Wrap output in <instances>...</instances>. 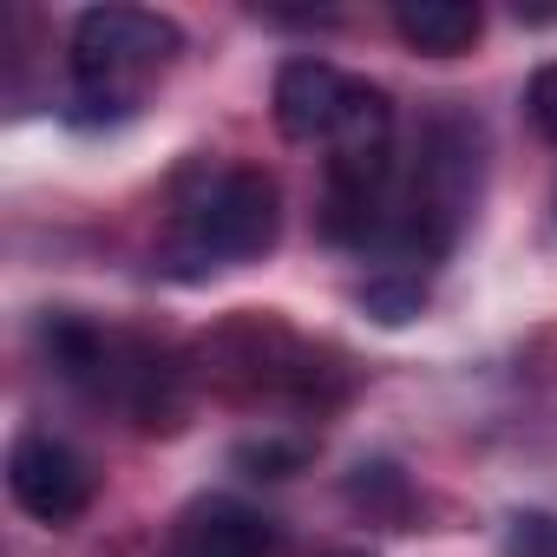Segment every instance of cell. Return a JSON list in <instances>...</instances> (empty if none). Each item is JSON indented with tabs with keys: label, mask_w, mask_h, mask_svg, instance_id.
Here are the masks:
<instances>
[{
	"label": "cell",
	"mask_w": 557,
	"mask_h": 557,
	"mask_svg": "<svg viewBox=\"0 0 557 557\" xmlns=\"http://www.w3.org/2000/svg\"><path fill=\"white\" fill-rule=\"evenodd\" d=\"M329 557H368V550H329Z\"/></svg>",
	"instance_id": "7c38bea8"
},
{
	"label": "cell",
	"mask_w": 557,
	"mask_h": 557,
	"mask_svg": "<svg viewBox=\"0 0 557 557\" xmlns=\"http://www.w3.org/2000/svg\"><path fill=\"white\" fill-rule=\"evenodd\" d=\"M302 459H309V440H249V446H236V466H249L262 479H289Z\"/></svg>",
	"instance_id": "9c48e42d"
},
{
	"label": "cell",
	"mask_w": 557,
	"mask_h": 557,
	"mask_svg": "<svg viewBox=\"0 0 557 557\" xmlns=\"http://www.w3.org/2000/svg\"><path fill=\"white\" fill-rule=\"evenodd\" d=\"M348 498H355V505H368V511H381V505H387V511L400 518V511H407V479H400L394 466H355Z\"/></svg>",
	"instance_id": "ba28073f"
},
{
	"label": "cell",
	"mask_w": 557,
	"mask_h": 557,
	"mask_svg": "<svg viewBox=\"0 0 557 557\" xmlns=\"http://www.w3.org/2000/svg\"><path fill=\"white\" fill-rule=\"evenodd\" d=\"M361 309L374 315V322H387V329H400V322H413L420 309H426V269H400V262H381L368 283H361Z\"/></svg>",
	"instance_id": "52a82bcc"
},
{
	"label": "cell",
	"mask_w": 557,
	"mask_h": 557,
	"mask_svg": "<svg viewBox=\"0 0 557 557\" xmlns=\"http://www.w3.org/2000/svg\"><path fill=\"white\" fill-rule=\"evenodd\" d=\"M505 557H557V511H518L505 531Z\"/></svg>",
	"instance_id": "30bf717a"
},
{
	"label": "cell",
	"mask_w": 557,
	"mask_h": 557,
	"mask_svg": "<svg viewBox=\"0 0 557 557\" xmlns=\"http://www.w3.org/2000/svg\"><path fill=\"white\" fill-rule=\"evenodd\" d=\"M524 112H531V125L557 145V60L531 73V86H524Z\"/></svg>",
	"instance_id": "8fae6325"
},
{
	"label": "cell",
	"mask_w": 557,
	"mask_h": 557,
	"mask_svg": "<svg viewBox=\"0 0 557 557\" xmlns=\"http://www.w3.org/2000/svg\"><path fill=\"white\" fill-rule=\"evenodd\" d=\"M283 236V190L256 164H210L197 158L177 177V210H171V243L164 262L177 275H210L223 262L269 256Z\"/></svg>",
	"instance_id": "6da1fadb"
},
{
	"label": "cell",
	"mask_w": 557,
	"mask_h": 557,
	"mask_svg": "<svg viewBox=\"0 0 557 557\" xmlns=\"http://www.w3.org/2000/svg\"><path fill=\"white\" fill-rule=\"evenodd\" d=\"M348 73H335L329 60L302 53V60H283V73H275V125H283V138L296 145H329L342 106H348Z\"/></svg>",
	"instance_id": "277c9868"
},
{
	"label": "cell",
	"mask_w": 557,
	"mask_h": 557,
	"mask_svg": "<svg viewBox=\"0 0 557 557\" xmlns=\"http://www.w3.org/2000/svg\"><path fill=\"white\" fill-rule=\"evenodd\" d=\"M164 557H269V518L243 498H197L177 518Z\"/></svg>",
	"instance_id": "5b68a950"
},
{
	"label": "cell",
	"mask_w": 557,
	"mask_h": 557,
	"mask_svg": "<svg viewBox=\"0 0 557 557\" xmlns=\"http://www.w3.org/2000/svg\"><path fill=\"white\" fill-rule=\"evenodd\" d=\"M184 53V34L177 21L151 14V8H86L73 21V99H66V119L73 125H112L138 106V86L171 66Z\"/></svg>",
	"instance_id": "7a4b0ae2"
},
{
	"label": "cell",
	"mask_w": 557,
	"mask_h": 557,
	"mask_svg": "<svg viewBox=\"0 0 557 557\" xmlns=\"http://www.w3.org/2000/svg\"><path fill=\"white\" fill-rule=\"evenodd\" d=\"M394 34H400L413 53L459 60V53L485 34V14L472 8V0H400V8H394Z\"/></svg>",
	"instance_id": "8992f818"
},
{
	"label": "cell",
	"mask_w": 557,
	"mask_h": 557,
	"mask_svg": "<svg viewBox=\"0 0 557 557\" xmlns=\"http://www.w3.org/2000/svg\"><path fill=\"white\" fill-rule=\"evenodd\" d=\"M8 492H14V505H21L27 518H40V524H73V518L92 505L99 479H92V466H86L66 440H53V433H21L14 453H8Z\"/></svg>",
	"instance_id": "3957f363"
}]
</instances>
